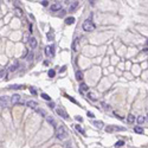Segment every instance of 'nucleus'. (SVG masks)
Masks as SVG:
<instances>
[{"label": "nucleus", "mask_w": 148, "mask_h": 148, "mask_svg": "<svg viewBox=\"0 0 148 148\" xmlns=\"http://www.w3.org/2000/svg\"><path fill=\"white\" fill-rule=\"evenodd\" d=\"M68 137V132L65 129V127L63 124H59V127L57 128V139L59 140H65Z\"/></svg>", "instance_id": "f257e3e1"}, {"label": "nucleus", "mask_w": 148, "mask_h": 148, "mask_svg": "<svg viewBox=\"0 0 148 148\" xmlns=\"http://www.w3.org/2000/svg\"><path fill=\"white\" fill-rule=\"evenodd\" d=\"M82 27L85 32H91V31H95L96 29V25L91 21V20H85L83 24H82Z\"/></svg>", "instance_id": "f03ea898"}, {"label": "nucleus", "mask_w": 148, "mask_h": 148, "mask_svg": "<svg viewBox=\"0 0 148 148\" xmlns=\"http://www.w3.org/2000/svg\"><path fill=\"white\" fill-rule=\"evenodd\" d=\"M124 128L123 127H117V126H108L106 128L107 133H111V132H123Z\"/></svg>", "instance_id": "7ed1b4c3"}, {"label": "nucleus", "mask_w": 148, "mask_h": 148, "mask_svg": "<svg viewBox=\"0 0 148 148\" xmlns=\"http://www.w3.org/2000/svg\"><path fill=\"white\" fill-rule=\"evenodd\" d=\"M10 102H11V100H8L7 96H1V98H0V106H1L2 109L7 108L8 104H10Z\"/></svg>", "instance_id": "20e7f679"}, {"label": "nucleus", "mask_w": 148, "mask_h": 148, "mask_svg": "<svg viewBox=\"0 0 148 148\" xmlns=\"http://www.w3.org/2000/svg\"><path fill=\"white\" fill-rule=\"evenodd\" d=\"M45 55L48 57H53L55 55V45H49L45 48Z\"/></svg>", "instance_id": "39448f33"}, {"label": "nucleus", "mask_w": 148, "mask_h": 148, "mask_svg": "<svg viewBox=\"0 0 148 148\" xmlns=\"http://www.w3.org/2000/svg\"><path fill=\"white\" fill-rule=\"evenodd\" d=\"M26 106L29 107V108H31V109H33V110H38V103L36 102V101H27L26 102Z\"/></svg>", "instance_id": "423d86ee"}, {"label": "nucleus", "mask_w": 148, "mask_h": 148, "mask_svg": "<svg viewBox=\"0 0 148 148\" xmlns=\"http://www.w3.org/2000/svg\"><path fill=\"white\" fill-rule=\"evenodd\" d=\"M19 66V62L18 60H14L11 65H10V68H8V71L10 72H13V71H16L17 70V68Z\"/></svg>", "instance_id": "0eeeda50"}, {"label": "nucleus", "mask_w": 148, "mask_h": 148, "mask_svg": "<svg viewBox=\"0 0 148 148\" xmlns=\"http://www.w3.org/2000/svg\"><path fill=\"white\" fill-rule=\"evenodd\" d=\"M56 111H57V114H58L59 116H62V117L64 118V120H68V118H69V115L66 114V111H65V110H63V109L58 108Z\"/></svg>", "instance_id": "6e6552de"}, {"label": "nucleus", "mask_w": 148, "mask_h": 148, "mask_svg": "<svg viewBox=\"0 0 148 148\" xmlns=\"http://www.w3.org/2000/svg\"><path fill=\"white\" fill-rule=\"evenodd\" d=\"M19 102H20V96H19V95L16 94V95H13V96L11 97V103H12V104H18Z\"/></svg>", "instance_id": "1a4fd4ad"}, {"label": "nucleus", "mask_w": 148, "mask_h": 148, "mask_svg": "<svg viewBox=\"0 0 148 148\" xmlns=\"http://www.w3.org/2000/svg\"><path fill=\"white\" fill-rule=\"evenodd\" d=\"M30 46H31V49H36L37 48V45H38V42H37V39L34 38V37H31L30 38Z\"/></svg>", "instance_id": "9d476101"}, {"label": "nucleus", "mask_w": 148, "mask_h": 148, "mask_svg": "<svg viewBox=\"0 0 148 148\" xmlns=\"http://www.w3.org/2000/svg\"><path fill=\"white\" fill-rule=\"evenodd\" d=\"M50 8H51V11H59V10L62 8V4L57 1V2H55L53 5H51Z\"/></svg>", "instance_id": "9b49d317"}, {"label": "nucleus", "mask_w": 148, "mask_h": 148, "mask_svg": "<svg viewBox=\"0 0 148 148\" xmlns=\"http://www.w3.org/2000/svg\"><path fill=\"white\" fill-rule=\"evenodd\" d=\"M77 7H78V1H72L69 5V11H75Z\"/></svg>", "instance_id": "f8f14e48"}, {"label": "nucleus", "mask_w": 148, "mask_h": 148, "mask_svg": "<svg viewBox=\"0 0 148 148\" xmlns=\"http://www.w3.org/2000/svg\"><path fill=\"white\" fill-rule=\"evenodd\" d=\"M92 124H94L96 128H98V129L103 128V122H102V121H94V122H92Z\"/></svg>", "instance_id": "ddd939ff"}, {"label": "nucleus", "mask_w": 148, "mask_h": 148, "mask_svg": "<svg viewBox=\"0 0 148 148\" xmlns=\"http://www.w3.org/2000/svg\"><path fill=\"white\" fill-rule=\"evenodd\" d=\"M74 23H75V18L74 17H69V18L65 19V24L66 25H72Z\"/></svg>", "instance_id": "4468645a"}, {"label": "nucleus", "mask_w": 148, "mask_h": 148, "mask_svg": "<svg viewBox=\"0 0 148 148\" xmlns=\"http://www.w3.org/2000/svg\"><path fill=\"white\" fill-rule=\"evenodd\" d=\"M134 132L137 133V134H142V133H143V128H142L141 126H135V127H134Z\"/></svg>", "instance_id": "2eb2a0df"}, {"label": "nucleus", "mask_w": 148, "mask_h": 148, "mask_svg": "<svg viewBox=\"0 0 148 148\" xmlns=\"http://www.w3.org/2000/svg\"><path fill=\"white\" fill-rule=\"evenodd\" d=\"M76 79L77 81H82L83 79V72L82 71H79V70L76 71Z\"/></svg>", "instance_id": "dca6fc26"}, {"label": "nucleus", "mask_w": 148, "mask_h": 148, "mask_svg": "<svg viewBox=\"0 0 148 148\" xmlns=\"http://www.w3.org/2000/svg\"><path fill=\"white\" fill-rule=\"evenodd\" d=\"M77 44H78V38L74 39V42H72V50L74 51H77Z\"/></svg>", "instance_id": "f3484780"}, {"label": "nucleus", "mask_w": 148, "mask_h": 148, "mask_svg": "<svg viewBox=\"0 0 148 148\" xmlns=\"http://www.w3.org/2000/svg\"><path fill=\"white\" fill-rule=\"evenodd\" d=\"M127 121H128L129 123H133V122L135 121V116H134L133 114H129V115H128V117H127Z\"/></svg>", "instance_id": "a211bd4d"}, {"label": "nucleus", "mask_w": 148, "mask_h": 148, "mask_svg": "<svg viewBox=\"0 0 148 148\" xmlns=\"http://www.w3.org/2000/svg\"><path fill=\"white\" fill-rule=\"evenodd\" d=\"M88 97L89 100H91V101H97V98H96V96H95V94H92V92H88Z\"/></svg>", "instance_id": "6ab92c4d"}, {"label": "nucleus", "mask_w": 148, "mask_h": 148, "mask_svg": "<svg viewBox=\"0 0 148 148\" xmlns=\"http://www.w3.org/2000/svg\"><path fill=\"white\" fill-rule=\"evenodd\" d=\"M46 120H48V122H49V123H51L53 127H56V122H55V120L51 117V116H46Z\"/></svg>", "instance_id": "aec40b11"}, {"label": "nucleus", "mask_w": 148, "mask_h": 148, "mask_svg": "<svg viewBox=\"0 0 148 148\" xmlns=\"http://www.w3.org/2000/svg\"><path fill=\"white\" fill-rule=\"evenodd\" d=\"M8 88L10 89H23L24 85H20V84H12V85H10Z\"/></svg>", "instance_id": "412c9836"}, {"label": "nucleus", "mask_w": 148, "mask_h": 148, "mask_svg": "<svg viewBox=\"0 0 148 148\" xmlns=\"http://www.w3.org/2000/svg\"><path fill=\"white\" fill-rule=\"evenodd\" d=\"M79 88H81V91H88V85L85 84V83H81V85H79Z\"/></svg>", "instance_id": "4be33fe9"}, {"label": "nucleus", "mask_w": 148, "mask_h": 148, "mask_svg": "<svg viewBox=\"0 0 148 148\" xmlns=\"http://www.w3.org/2000/svg\"><path fill=\"white\" fill-rule=\"evenodd\" d=\"M136 121H137L139 124H142V123L146 121V118H145V116H139V117L136 118Z\"/></svg>", "instance_id": "5701e85b"}, {"label": "nucleus", "mask_w": 148, "mask_h": 148, "mask_svg": "<svg viewBox=\"0 0 148 148\" xmlns=\"http://www.w3.org/2000/svg\"><path fill=\"white\" fill-rule=\"evenodd\" d=\"M42 97H43L44 100H46V101H49V102L51 101V97H50V96H49L48 94H45V92H43V94H42Z\"/></svg>", "instance_id": "b1692460"}, {"label": "nucleus", "mask_w": 148, "mask_h": 148, "mask_svg": "<svg viewBox=\"0 0 148 148\" xmlns=\"http://www.w3.org/2000/svg\"><path fill=\"white\" fill-rule=\"evenodd\" d=\"M75 128H76V130H78V132H79V133H82V134H84V133H85V132H84V129H83L81 126H78V124H77V126H75Z\"/></svg>", "instance_id": "393cba45"}, {"label": "nucleus", "mask_w": 148, "mask_h": 148, "mask_svg": "<svg viewBox=\"0 0 148 148\" xmlns=\"http://www.w3.org/2000/svg\"><path fill=\"white\" fill-rule=\"evenodd\" d=\"M123 145H124V142H123L122 140H120V141H117V142L115 143V146H116V147H122Z\"/></svg>", "instance_id": "a878e982"}, {"label": "nucleus", "mask_w": 148, "mask_h": 148, "mask_svg": "<svg viewBox=\"0 0 148 148\" xmlns=\"http://www.w3.org/2000/svg\"><path fill=\"white\" fill-rule=\"evenodd\" d=\"M53 37H55V36H53V32H49V33H48V38H49L50 40H53Z\"/></svg>", "instance_id": "bb28decb"}, {"label": "nucleus", "mask_w": 148, "mask_h": 148, "mask_svg": "<svg viewBox=\"0 0 148 148\" xmlns=\"http://www.w3.org/2000/svg\"><path fill=\"white\" fill-rule=\"evenodd\" d=\"M55 75H56V72H55V70H49V76L50 77H55Z\"/></svg>", "instance_id": "cd10ccee"}, {"label": "nucleus", "mask_w": 148, "mask_h": 148, "mask_svg": "<svg viewBox=\"0 0 148 148\" xmlns=\"http://www.w3.org/2000/svg\"><path fill=\"white\" fill-rule=\"evenodd\" d=\"M0 77H1V78L5 77V69H1V71H0Z\"/></svg>", "instance_id": "c85d7f7f"}, {"label": "nucleus", "mask_w": 148, "mask_h": 148, "mask_svg": "<svg viewBox=\"0 0 148 148\" xmlns=\"http://www.w3.org/2000/svg\"><path fill=\"white\" fill-rule=\"evenodd\" d=\"M40 2H42L43 6H48V5H49V1H46V0H43V1H40Z\"/></svg>", "instance_id": "c756f323"}, {"label": "nucleus", "mask_w": 148, "mask_h": 148, "mask_svg": "<svg viewBox=\"0 0 148 148\" xmlns=\"http://www.w3.org/2000/svg\"><path fill=\"white\" fill-rule=\"evenodd\" d=\"M32 58H33V53L31 52V53H29V56H27V60H32Z\"/></svg>", "instance_id": "7c9ffc66"}, {"label": "nucleus", "mask_w": 148, "mask_h": 148, "mask_svg": "<svg viewBox=\"0 0 148 148\" xmlns=\"http://www.w3.org/2000/svg\"><path fill=\"white\" fill-rule=\"evenodd\" d=\"M30 91H31V92H32L33 95H36V94H37V91H36V89H34V88H32V87L30 88Z\"/></svg>", "instance_id": "2f4dec72"}, {"label": "nucleus", "mask_w": 148, "mask_h": 148, "mask_svg": "<svg viewBox=\"0 0 148 148\" xmlns=\"http://www.w3.org/2000/svg\"><path fill=\"white\" fill-rule=\"evenodd\" d=\"M102 106H103V107H104V109H109V108H110V107H109V106H108V104H106V103H104V102H103V103H102Z\"/></svg>", "instance_id": "473e14b6"}, {"label": "nucleus", "mask_w": 148, "mask_h": 148, "mask_svg": "<svg viewBox=\"0 0 148 148\" xmlns=\"http://www.w3.org/2000/svg\"><path fill=\"white\" fill-rule=\"evenodd\" d=\"M88 116H89V117H94V114H92V113H90V111H88Z\"/></svg>", "instance_id": "72a5a7b5"}, {"label": "nucleus", "mask_w": 148, "mask_h": 148, "mask_svg": "<svg viewBox=\"0 0 148 148\" xmlns=\"http://www.w3.org/2000/svg\"><path fill=\"white\" fill-rule=\"evenodd\" d=\"M76 120H77V121H79V122H82V121H83V118H82V117H78V116H76Z\"/></svg>", "instance_id": "f704fd0d"}, {"label": "nucleus", "mask_w": 148, "mask_h": 148, "mask_svg": "<svg viewBox=\"0 0 148 148\" xmlns=\"http://www.w3.org/2000/svg\"><path fill=\"white\" fill-rule=\"evenodd\" d=\"M50 108H55V104H53V103H52V102H51V103H50Z\"/></svg>", "instance_id": "c9c22d12"}, {"label": "nucleus", "mask_w": 148, "mask_h": 148, "mask_svg": "<svg viewBox=\"0 0 148 148\" xmlns=\"http://www.w3.org/2000/svg\"><path fill=\"white\" fill-rule=\"evenodd\" d=\"M66 148H71V146H70V145H68V146H66Z\"/></svg>", "instance_id": "e433bc0d"}, {"label": "nucleus", "mask_w": 148, "mask_h": 148, "mask_svg": "<svg viewBox=\"0 0 148 148\" xmlns=\"http://www.w3.org/2000/svg\"><path fill=\"white\" fill-rule=\"evenodd\" d=\"M147 45H148V40H147Z\"/></svg>", "instance_id": "4c0bfd02"}]
</instances>
